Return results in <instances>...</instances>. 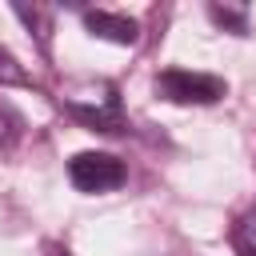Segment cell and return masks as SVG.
<instances>
[{
  "instance_id": "obj_6",
  "label": "cell",
  "mask_w": 256,
  "mask_h": 256,
  "mask_svg": "<svg viewBox=\"0 0 256 256\" xmlns=\"http://www.w3.org/2000/svg\"><path fill=\"white\" fill-rule=\"evenodd\" d=\"M208 12H212V20H216V24H228V28L244 32V20H248V12H244V8H232V4H212Z\"/></svg>"
},
{
  "instance_id": "obj_5",
  "label": "cell",
  "mask_w": 256,
  "mask_h": 256,
  "mask_svg": "<svg viewBox=\"0 0 256 256\" xmlns=\"http://www.w3.org/2000/svg\"><path fill=\"white\" fill-rule=\"evenodd\" d=\"M16 140H20V116L0 100V152H8Z\"/></svg>"
},
{
  "instance_id": "obj_8",
  "label": "cell",
  "mask_w": 256,
  "mask_h": 256,
  "mask_svg": "<svg viewBox=\"0 0 256 256\" xmlns=\"http://www.w3.org/2000/svg\"><path fill=\"white\" fill-rule=\"evenodd\" d=\"M64 256H68V252H64Z\"/></svg>"
},
{
  "instance_id": "obj_1",
  "label": "cell",
  "mask_w": 256,
  "mask_h": 256,
  "mask_svg": "<svg viewBox=\"0 0 256 256\" xmlns=\"http://www.w3.org/2000/svg\"><path fill=\"white\" fill-rule=\"evenodd\" d=\"M224 92H228V84L220 76H208V72L164 68L156 76V96H164L172 104H216Z\"/></svg>"
},
{
  "instance_id": "obj_3",
  "label": "cell",
  "mask_w": 256,
  "mask_h": 256,
  "mask_svg": "<svg viewBox=\"0 0 256 256\" xmlns=\"http://www.w3.org/2000/svg\"><path fill=\"white\" fill-rule=\"evenodd\" d=\"M68 180L80 192H112L124 184V164L108 152H76L68 160Z\"/></svg>"
},
{
  "instance_id": "obj_7",
  "label": "cell",
  "mask_w": 256,
  "mask_h": 256,
  "mask_svg": "<svg viewBox=\"0 0 256 256\" xmlns=\"http://www.w3.org/2000/svg\"><path fill=\"white\" fill-rule=\"evenodd\" d=\"M240 244H244V252H248V256H256V212L240 224Z\"/></svg>"
},
{
  "instance_id": "obj_4",
  "label": "cell",
  "mask_w": 256,
  "mask_h": 256,
  "mask_svg": "<svg viewBox=\"0 0 256 256\" xmlns=\"http://www.w3.org/2000/svg\"><path fill=\"white\" fill-rule=\"evenodd\" d=\"M84 28L100 40H112V44H136V20L128 16H116V12H84Z\"/></svg>"
},
{
  "instance_id": "obj_2",
  "label": "cell",
  "mask_w": 256,
  "mask_h": 256,
  "mask_svg": "<svg viewBox=\"0 0 256 256\" xmlns=\"http://www.w3.org/2000/svg\"><path fill=\"white\" fill-rule=\"evenodd\" d=\"M64 104L72 108V116H80L84 124H92L100 132H116V124H120V100H116V88H108V84H84V92L68 88Z\"/></svg>"
}]
</instances>
